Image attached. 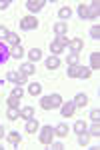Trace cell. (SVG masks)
Here are the masks:
<instances>
[{
  "label": "cell",
  "instance_id": "1",
  "mask_svg": "<svg viewBox=\"0 0 100 150\" xmlns=\"http://www.w3.org/2000/svg\"><path fill=\"white\" fill-rule=\"evenodd\" d=\"M68 42H70V40H68L66 36H58L54 42L50 44V50H52L54 54H60V52L64 50V46H68Z\"/></svg>",
  "mask_w": 100,
  "mask_h": 150
},
{
  "label": "cell",
  "instance_id": "2",
  "mask_svg": "<svg viewBox=\"0 0 100 150\" xmlns=\"http://www.w3.org/2000/svg\"><path fill=\"white\" fill-rule=\"evenodd\" d=\"M52 136H54V130L50 126H42V130H40V142L42 144H50L52 142Z\"/></svg>",
  "mask_w": 100,
  "mask_h": 150
},
{
  "label": "cell",
  "instance_id": "3",
  "mask_svg": "<svg viewBox=\"0 0 100 150\" xmlns=\"http://www.w3.org/2000/svg\"><path fill=\"white\" fill-rule=\"evenodd\" d=\"M36 26H38V20L34 16H24L20 20V28H24V30H34Z\"/></svg>",
  "mask_w": 100,
  "mask_h": 150
},
{
  "label": "cell",
  "instance_id": "4",
  "mask_svg": "<svg viewBox=\"0 0 100 150\" xmlns=\"http://www.w3.org/2000/svg\"><path fill=\"white\" fill-rule=\"evenodd\" d=\"M44 4H46L44 0H28V2H26V8L30 12H38V10L44 8Z\"/></svg>",
  "mask_w": 100,
  "mask_h": 150
},
{
  "label": "cell",
  "instance_id": "5",
  "mask_svg": "<svg viewBox=\"0 0 100 150\" xmlns=\"http://www.w3.org/2000/svg\"><path fill=\"white\" fill-rule=\"evenodd\" d=\"M8 80L16 82V84H24L26 82V74L24 72H8Z\"/></svg>",
  "mask_w": 100,
  "mask_h": 150
},
{
  "label": "cell",
  "instance_id": "6",
  "mask_svg": "<svg viewBox=\"0 0 100 150\" xmlns=\"http://www.w3.org/2000/svg\"><path fill=\"white\" fill-rule=\"evenodd\" d=\"M48 104H50V108H60V106H62L60 94H50V96H48Z\"/></svg>",
  "mask_w": 100,
  "mask_h": 150
},
{
  "label": "cell",
  "instance_id": "7",
  "mask_svg": "<svg viewBox=\"0 0 100 150\" xmlns=\"http://www.w3.org/2000/svg\"><path fill=\"white\" fill-rule=\"evenodd\" d=\"M68 46H70V50H72L74 54H78V52L82 50L84 44H82V40H80V38H74V40H70V42H68Z\"/></svg>",
  "mask_w": 100,
  "mask_h": 150
},
{
  "label": "cell",
  "instance_id": "8",
  "mask_svg": "<svg viewBox=\"0 0 100 150\" xmlns=\"http://www.w3.org/2000/svg\"><path fill=\"white\" fill-rule=\"evenodd\" d=\"M72 102H74V106H76V108H78V106L82 108V106H86V104H88V98H86V94H76Z\"/></svg>",
  "mask_w": 100,
  "mask_h": 150
},
{
  "label": "cell",
  "instance_id": "9",
  "mask_svg": "<svg viewBox=\"0 0 100 150\" xmlns=\"http://www.w3.org/2000/svg\"><path fill=\"white\" fill-rule=\"evenodd\" d=\"M46 66H48V70H56L58 66H60V58L56 56V54H54V56H50L48 60H46Z\"/></svg>",
  "mask_w": 100,
  "mask_h": 150
},
{
  "label": "cell",
  "instance_id": "10",
  "mask_svg": "<svg viewBox=\"0 0 100 150\" xmlns=\"http://www.w3.org/2000/svg\"><path fill=\"white\" fill-rule=\"evenodd\" d=\"M74 110H76V106H74V102H66L64 106H62V116H72L74 114Z\"/></svg>",
  "mask_w": 100,
  "mask_h": 150
},
{
  "label": "cell",
  "instance_id": "11",
  "mask_svg": "<svg viewBox=\"0 0 100 150\" xmlns=\"http://www.w3.org/2000/svg\"><path fill=\"white\" fill-rule=\"evenodd\" d=\"M66 30H68V26H66L64 22L54 24V34H56V36H66Z\"/></svg>",
  "mask_w": 100,
  "mask_h": 150
},
{
  "label": "cell",
  "instance_id": "12",
  "mask_svg": "<svg viewBox=\"0 0 100 150\" xmlns=\"http://www.w3.org/2000/svg\"><path fill=\"white\" fill-rule=\"evenodd\" d=\"M90 66L96 68V70L100 68V52H92L90 54Z\"/></svg>",
  "mask_w": 100,
  "mask_h": 150
},
{
  "label": "cell",
  "instance_id": "13",
  "mask_svg": "<svg viewBox=\"0 0 100 150\" xmlns=\"http://www.w3.org/2000/svg\"><path fill=\"white\" fill-rule=\"evenodd\" d=\"M100 14V4L98 2H94L92 6H88V18H96Z\"/></svg>",
  "mask_w": 100,
  "mask_h": 150
},
{
  "label": "cell",
  "instance_id": "14",
  "mask_svg": "<svg viewBox=\"0 0 100 150\" xmlns=\"http://www.w3.org/2000/svg\"><path fill=\"white\" fill-rule=\"evenodd\" d=\"M20 116H22V118H26V120L34 118V108H32V106H26V108H22V110H20Z\"/></svg>",
  "mask_w": 100,
  "mask_h": 150
},
{
  "label": "cell",
  "instance_id": "15",
  "mask_svg": "<svg viewBox=\"0 0 100 150\" xmlns=\"http://www.w3.org/2000/svg\"><path fill=\"white\" fill-rule=\"evenodd\" d=\"M88 142H90V134H86V132H80L78 134V144L80 146H88Z\"/></svg>",
  "mask_w": 100,
  "mask_h": 150
},
{
  "label": "cell",
  "instance_id": "16",
  "mask_svg": "<svg viewBox=\"0 0 100 150\" xmlns=\"http://www.w3.org/2000/svg\"><path fill=\"white\" fill-rule=\"evenodd\" d=\"M8 54H10V52H8V48H6V44H2V42H0V64H2V62H6V58H8Z\"/></svg>",
  "mask_w": 100,
  "mask_h": 150
},
{
  "label": "cell",
  "instance_id": "17",
  "mask_svg": "<svg viewBox=\"0 0 100 150\" xmlns=\"http://www.w3.org/2000/svg\"><path fill=\"white\" fill-rule=\"evenodd\" d=\"M36 130H38V122H36L34 118H30V120H28V124H26V132H30V134H32V132H36Z\"/></svg>",
  "mask_w": 100,
  "mask_h": 150
},
{
  "label": "cell",
  "instance_id": "18",
  "mask_svg": "<svg viewBox=\"0 0 100 150\" xmlns=\"http://www.w3.org/2000/svg\"><path fill=\"white\" fill-rule=\"evenodd\" d=\"M28 58H30V60H40V58H42V52H40V50H38V48H32V50H30V52H28Z\"/></svg>",
  "mask_w": 100,
  "mask_h": 150
},
{
  "label": "cell",
  "instance_id": "19",
  "mask_svg": "<svg viewBox=\"0 0 100 150\" xmlns=\"http://www.w3.org/2000/svg\"><path fill=\"white\" fill-rule=\"evenodd\" d=\"M34 62H26V64H22V70L20 72H24V74H34Z\"/></svg>",
  "mask_w": 100,
  "mask_h": 150
},
{
  "label": "cell",
  "instance_id": "20",
  "mask_svg": "<svg viewBox=\"0 0 100 150\" xmlns=\"http://www.w3.org/2000/svg\"><path fill=\"white\" fill-rule=\"evenodd\" d=\"M40 90H42V86H40L38 82H32V84H30V88H28V92L32 94V96H36V94H40Z\"/></svg>",
  "mask_w": 100,
  "mask_h": 150
},
{
  "label": "cell",
  "instance_id": "21",
  "mask_svg": "<svg viewBox=\"0 0 100 150\" xmlns=\"http://www.w3.org/2000/svg\"><path fill=\"white\" fill-rule=\"evenodd\" d=\"M18 104H20V98L12 94L10 98H8V108H18Z\"/></svg>",
  "mask_w": 100,
  "mask_h": 150
},
{
  "label": "cell",
  "instance_id": "22",
  "mask_svg": "<svg viewBox=\"0 0 100 150\" xmlns=\"http://www.w3.org/2000/svg\"><path fill=\"white\" fill-rule=\"evenodd\" d=\"M74 130H76V134H80V132H86V122H84V120H78L76 124H74Z\"/></svg>",
  "mask_w": 100,
  "mask_h": 150
},
{
  "label": "cell",
  "instance_id": "23",
  "mask_svg": "<svg viewBox=\"0 0 100 150\" xmlns=\"http://www.w3.org/2000/svg\"><path fill=\"white\" fill-rule=\"evenodd\" d=\"M6 116H8L10 120H16V118L20 116V110H18V108H8V112H6Z\"/></svg>",
  "mask_w": 100,
  "mask_h": 150
},
{
  "label": "cell",
  "instance_id": "24",
  "mask_svg": "<svg viewBox=\"0 0 100 150\" xmlns=\"http://www.w3.org/2000/svg\"><path fill=\"white\" fill-rule=\"evenodd\" d=\"M56 134H58L60 138H64V136L68 134V126H66V124H60V126L56 128Z\"/></svg>",
  "mask_w": 100,
  "mask_h": 150
},
{
  "label": "cell",
  "instance_id": "25",
  "mask_svg": "<svg viewBox=\"0 0 100 150\" xmlns=\"http://www.w3.org/2000/svg\"><path fill=\"white\" fill-rule=\"evenodd\" d=\"M8 140H10L14 146H18V142H20V134H18V132H10V134H8Z\"/></svg>",
  "mask_w": 100,
  "mask_h": 150
},
{
  "label": "cell",
  "instance_id": "26",
  "mask_svg": "<svg viewBox=\"0 0 100 150\" xmlns=\"http://www.w3.org/2000/svg\"><path fill=\"white\" fill-rule=\"evenodd\" d=\"M12 56L14 58H20L24 54V50H22V46H20V44H18V46H12V52H10Z\"/></svg>",
  "mask_w": 100,
  "mask_h": 150
},
{
  "label": "cell",
  "instance_id": "27",
  "mask_svg": "<svg viewBox=\"0 0 100 150\" xmlns=\"http://www.w3.org/2000/svg\"><path fill=\"white\" fill-rule=\"evenodd\" d=\"M66 62H68V66H74V64H78V54H74V52H70L66 58Z\"/></svg>",
  "mask_w": 100,
  "mask_h": 150
},
{
  "label": "cell",
  "instance_id": "28",
  "mask_svg": "<svg viewBox=\"0 0 100 150\" xmlns=\"http://www.w3.org/2000/svg\"><path fill=\"white\" fill-rule=\"evenodd\" d=\"M8 42H10L12 46H18V44H20V36H18V34H12V32H10V36H8Z\"/></svg>",
  "mask_w": 100,
  "mask_h": 150
},
{
  "label": "cell",
  "instance_id": "29",
  "mask_svg": "<svg viewBox=\"0 0 100 150\" xmlns=\"http://www.w3.org/2000/svg\"><path fill=\"white\" fill-rule=\"evenodd\" d=\"M78 72H80V66H78V64H74V66H70V68H68V76L76 78V76H78Z\"/></svg>",
  "mask_w": 100,
  "mask_h": 150
},
{
  "label": "cell",
  "instance_id": "30",
  "mask_svg": "<svg viewBox=\"0 0 100 150\" xmlns=\"http://www.w3.org/2000/svg\"><path fill=\"white\" fill-rule=\"evenodd\" d=\"M78 14H80V18H88V6L82 4V6L78 8Z\"/></svg>",
  "mask_w": 100,
  "mask_h": 150
},
{
  "label": "cell",
  "instance_id": "31",
  "mask_svg": "<svg viewBox=\"0 0 100 150\" xmlns=\"http://www.w3.org/2000/svg\"><path fill=\"white\" fill-rule=\"evenodd\" d=\"M78 76H80V78H88V76H90V68H84V66H80V72H78Z\"/></svg>",
  "mask_w": 100,
  "mask_h": 150
},
{
  "label": "cell",
  "instance_id": "32",
  "mask_svg": "<svg viewBox=\"0 0 100 150\" xmlns=\"http://www.w3.org/2000/svg\"><path fill=\"white\" fill-rule=\"evenodd\" d=\"M90 134H92V136H98V134H100V126H98V122H94V124L90 126Z\"/></svg>",
  "mask_w": 100,
  "mask_h": 150
},
{
  "label": "cell",
  "instance_id": "33",
  "mask_svg": "<svg viewBox=\"0 0 100 150\" xmlns=\"http://www.w3.org/2000/svg\"><path fill=\"white\" fill-rule=\"evenodd\" d=\"M90 36L98 40V38H100V26H92V30H90Z\"/></svg>",
  "mask_w": 100,
  "mask_h": 150
},
{
  "label": "cell",
  "instance_id": "34",
  "mask_svg": "<svg viewBox=\"0 0 100 150\" xmlns=\"http://www.w3.org/2000/svg\"><path fill=\"white\" fill-rule=\"evenodd\" d=\"M58 14H60V18H68V16H70V14H72V12H70V8H66V6H64V8H62V10L58 12Z\"/></svg>",
  "mask_w": 100,
  "mask_h": 150
},
{
  "label": "cell",
  "instance_id": "35",
  "mask_svg": "<svg viewBox=\"0 0 100 150\" xmlns=\"http://www.w3.org/2000/svg\"><path fill=\"white\" fill-rule=\"evenodd\" d=\"M90 116H92V120H94V122H98V120H100V110H98V108H96V110H92Z\"/></svg>",
  "mask_w": 100,
  "mask_h": 150
},
{
  "label": "cell",
  "instance_id": "36",
  "mask_svg": "<svg viewBox=\"0 0 100 150\" xmlns=\"http://www.w3.org/2000/svg\"><path fill=\"white\" fill-rule=\"evenodd\" d=\"M8 36H10V32H8L4 26H0V40H2V38H8Z\"/></svg>",
  "mask_w": 100,
  "mask_h": 150
},
{
  "label": "cell",
  "instance_id": "37",
  "mask_svg": "<svg viewBox=\"0 0 100 150\" xmlns=\"http://www.w3.org/2000/svg\"><path fill=\"white\" fill-rule=\"evenodd\" d=\"M8 6H10V0H0V10L8 8Z\"/></svg>",
  "mask_w": 100,
  "mask_h": 150
},
{
  "label": "cell",
  "instance_id": "38",
  "mask_svg": "<svg viewBox=\"0 0 100 150\" xmlns=\"http://www.w3.org/2000/svg\"><path fill=\"white\" fill-rule=\"evenodd\" d=\"M14 96H18V98H22V90H20V88H14Z\"/></svg>",
  "mask_w": 100,
  "mask_h": 150
},
{
  "label": "cell",
  "instance_id": "39",
  "mask_svg": "<svg viewBox=\"0 0 100 150\" xmlns=\"http://www.w3.org/2000/svg\"><path fill=\"white\" fill-rule=\"evenodd\" d=\"M50 144H52V148H56V150L62 148V144H60V142H50Z\"/></svg>",
  "mask_w": 100,
  "mask_h": 150
},
{
  "label": "cell",
  "instance_id": "40",
  "mask_svg": "<svg viewBox=\"0 0 100 150\" xmlns=\"http://www.w3.org/2000/svg\"><path fill=\"white\" fill-rule=\"evenodd\" d=\"M2 136H4V128L0 126V138H2Z\"/></svg>",
  "mask_w": 100,
  "mask_h": 150
}]
</instances>
